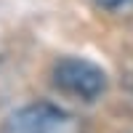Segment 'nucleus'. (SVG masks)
I'll return each instance as SVG.
<instances>
[{
  "label": "nucleus",
  "mask_w": 133,
  "mask_h": 133,
  "mask_svg": "<svg viewBox=\"0 0 133 133\" xmlns=\"http://www.w3.org/2000/svg\"><path fill=\"white\" fill-rule=\"evenodd\" d=\"M53 83L64 93L77 96L83 101H93L107 91L104 69L88 59H80V56H64L53 64Z\"/></svg>",
  "instance_id": "f257e3e1"
},
{
  "label": "nucleus",
  "mask_w": 133,
  "mask_h": 133,
  "mask_svg": "<svg viewBox=\"0 0 133 133\" xmlns=\"http://www.w3.org/2000/svg\"><path fill=\"white\" fill-rule=\"evenodd\" d=\"M5 133H80V120L56 104L37 101L16 109L5 123Z\"/></svg>",
  "instance_id": "f03ea898"
},
{
  "label": "nucleus",
  "mask_w": 133,
  "mask_h": 133,
  "mask_svg": "<svg viewBox=\"0 0 133 133\" xmlns=\"http://www.w3.org/2000/svg\"><path fill=\"white\" fill-rule=\"evenodd\" d=\"M130 0H96V5H101V8H109V11H115V8H123L128 5Z\"/></svg>",
  "instance_id": "7ed1b4c3"
}]
</instances>
